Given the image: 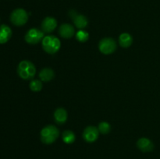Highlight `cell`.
Returning <instances> with one entry per match:
<instances>
[{"label": "cell", "instance_id": "6da1fadb", "mask_svg": "<svg viewBox=\"0 0 160 159\" xmlns=\"http://www.w3.org/2000/svg\"><path fill=\"white\" fill-rule=\"evenodd\" d=\"M17 73L20 78L23 80H32L36 73L35 65L29 60H23L19 63Z\"/></svg>", "mask_w": 160, "mask_h": 159}, {"label": "cell", "instance_id": "7a4b0ae2", "mask_svg": "<svg viewBox=\"0 0 160 159\" xmlns=\"http://www.w3.org/2000/svg\"><path fill=\"white\" fill-rule=\"evenodd\" d=\"M41 140L45 144H51L54 143L59 137V130L53 125H49L41 131Z\"/></svg>", "mask_w": 160, "mask_h": 159}, {"label": "cell", "instance_id": "3957f363", "mask_svg": "<svg viewBox=\"0 0 160 159\" xmlns=\"http://www.w3.org/2000/svg\"><path fill=\"white\" fill-rule=\"evenodd\" d=\"M42 44L45 52L51 55L57 52L61 47L60 40L54 35L45 36L42 41Z\"/></svg>", "mask_w": 160, "mask_h": 159}, {"label": "cell", "instance_id": "277c9868", "mask_svg": "<svg viewBox=\"0 0 160 159\" xmlns=\"http://www.w3.org/2000/svg\"><path fill=\"white\" fill-rule=\"evenodd\" d=\"M28 20V14L23 9H16L10 15V21L13 25L21 26L24 25Z\"/></svg>", "mask_w": 160, "mask_h": 159}, {"label": "cell", "instance_id": "5b68a950", "mask_svg": "<svg viewBox=\"0 0 160 159\" xmlns=\"http://www.w3.org/2000/svg\"><path fill=\"white\" fill-rule=\"evenodd\" d=\"M98 48L102 54L110 55L117 49V42L111 37H105L99 41Z\"/></svg>", "mask_w": 160, "mask_h": 159}, {"label": "cell", "instance_id": "8992f818", "mask_svg": "<svg viewBox=\"0 0 160 159\" xmlns=\"http://www.w3.org/2000/svg\"><path fill=\"white\" fill-rule=\"evenodd\" d=\"M44 32L37 28H31L25 34L24 39L27 43L36 45L44 38Z\"/></svg>", "mask_w": 160, "mask_h": 159}, {"label": "cell", "instance_id": "52a82bcc", "mask_svg": "<svg viewBox=\"0 0 160 159\" xmlns=\"http://www.w3.org/2000/svg\"><path fill=\"white\" fill-rule=\"evenodd\" d=\"M98 134H99V131L98 128L95 126H89L84 129V132H83V138L88 143H93L96 141L97 139L98 138Z\"/></svg>", "mask_w": 160, "mask_h": 159}, {"label": "cell", "instance_id": "ba28073f", "mask_svg": "<svg viewBox=\"0 0 160 159\" xmlns=\"http://www.w3.org/2000/svg\"><path fill=\"white\" fill-rule=\"evenodd\" d=\"M70 16L76 27L78 29L82 30L88 26V19L84 15H80L77 13L75 10H71L70 12Z\"/></svg>", "mask_w": 160, "mask_h": 159}, {"label": "cell", "instance_id": "9c48e42d", "mask_svg": "<svg viewBox=\"0 0 160 159\" xmlns=\"http://www.w3.org/2000/svg\"><path fill=\"white\" fill-rule=\"evenodd\" d=\"M57 26V21L52 17H47L42 23V30L44 33H52Z\"/></svg>", "mask_w": 160, "mask_h": 159}, {"label": "cell", "instance_id": "30bf717a", "mask_svg": "<svg viewBox=\"0 0 160 159\" xmlns=\"http://www.w3.org/2000/svg\"><path fill=\"white\" fill-rule=\"evenodd\" d=\"M59 34L63 38H71L75 34L74 27L69 23H63L59 26Z\"/></svg>", "mask_w": 160, "mask_h": 159}, {"label": "cell", "instance_id": "8fae6325", "mask_svg": "<svg viewBox=\"0 0 160 159\" xmlns=\"http://www.w3.org/2000/svg\"><path fill=\"white\" fill-rule=\"evenodd\" d=\"M137 146L143 152H150L154 149V143L148 138H141L138 140Z\"/></svg>", "mask_w": 160, "mask_h": 159}, {"label": "cell", "instance_id": "7c38bea8", "mask_svg": "<svg viewBox=\"0 0 160 159\" xmlns=\"http://www.w3.org/2000/svg\"><path fill=\"white\" fill-rule=\"evenodd\" d=\"M12 30L6 24L0 25V44H6L12 37Z\"/></svg>", "mask_w": 160, "mask_h": 159}, {"label": "cell", "instance_id": "4fadbf2b", "mask_svg": "<svg viewBox=\"0 0 160 159\" xmlns=\"http://www.w3.org/2000/svg\"><path fill=\"white\" fill-rule=\"evenodd\" d=\"M54 119L57 124H64L67 120V112L66 109L59 108L54 112Z\"/></svg>", "mask_w": 160, "mask_h": 159}, {"label": "cell", "instance_id": "5bb4252c", "mask_svg": "<svg viewBox=\"0 0 160 159\" xmlns=\"http://www.w3.org/2000/svg\"><path fill=\"white\" fill-rule=\"evenodd\" d=\"M55 73L52 69L44 68L39 73V78L43 82H48L54 78Z\"/></svg>", "mask_w": 160, "mask_h": 159}, {"label": "cell", "instance_id": "9a60e30c", "mask_svg": "<svg viewBox=\"0 0 160 159\" xmlns=\"http://www.w3.org/2000/svg\"><path fill=\"white\" fill-rule=\"evenodd\" d=\"M133 43V38L128 33H123L119 37V44L123 48H129Z\"/></svg>", "mask_w": 160, "mask_h": 159}, {"label": "cell", "instance_id": "2e32d148", "mask_svg": "<svg viewBox=\"0 0 160 159\" xmlns=\"http://www.w3.org/2000/svg\"><path fill=\"white\" fill-rule=\"evenodd\" d=\"M62 138L64 143H67V144H70V143H73L75 141L76 137H75V134L73 131L67 129V130H65L62 132Z\"/></svg>", "mask_w": 160, "mask_h": 159}, {"label": "cell", "instance_id": "e0dca14e", "mask_svg": "<svg viewBox=\"0 0 160 159\" xmlns=\"http://www.w3.org/2000/svg\"><path fill=\"white\" fill-rule=\"evenodd\" d=\"M29 86L30 89L34 92H38L42 89V83L39 80H32Z\"/></svg>", "mask_w": 160, "mask_h": 159}, {"label": "cell", "instance_id": "ac0fdd59", "mask_svg": "<svg viewBox=\"0 0 160 159\" xmlns=\"http://www.w3.org/2000/svg\"><path fill=\"white\" fill-rule=\"evenodd\" d=\"M76 38L80 42H86L89 38V34L87 31L80 30L76 33Z\"/></svg>", "mask_w": 160, "mask_h": 159}, {"label": "cell", "instance_id": "d6986e66", "mask_svg": "<svg viewBox=\"0 0 160 159\" xmlns=\"http://www.w3.org/2000/svg\"><path fill=\"white\" fill-rule=\"evenodd\" d=\"M98 131H99L101 133L107 134L110 132L111 126L110 125H109V123H107V122H102V123H100L99 124H98Z\"/></svg>", "mask_w": 160, "mask_h": 159}]
</instances>
